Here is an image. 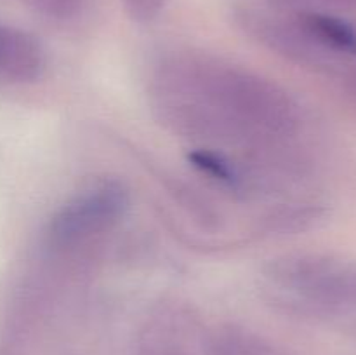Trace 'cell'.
Instances as JSON below:
<instances>
[{"label":"cell","instance_id":"obj_1","mask_svg":"<svg viewBox=\"0 0 356 355\" xmlns=\"http://www.w3.org/2000/svg\"><path fill=\"white\" fill-rule=\"evenodd\" d=\"M155 87L205 101L266 141H292L302 127L301 106L280 86L211 56L163 59Z\"/></svg>","mask_w":356,"mask_h":355},{"label":"cell","instance_id":"obj_2","mask_svg":"<svg viewBox=\"0 0 356 355\" xmlns=\"http://www.w3.org/2000/svg\"><path fill=\"white\" fill-rule=\"evenodd\" d=\"M129 209V194L117 181H103L66 202L51 219L47 244L56 253H76L111 232Z\"/></svg>","mask_w":356,"mask_h":355},{"label":"cell","instance_id":"obj_3","mask_svg":"<svg viewBox=\"0 0 356 355\" xmlns=\"http://www.w3.org/2000/svg\"><path fill=\"white\" fill-rule=\"evenodd\" d=\"M266 274L320 305L356 310V261L306 254L273 261Z\"/></svg>","mask_w":356,"mask_h":355},{"label":"cell","instance_id":"obj_4","mask_svg":"<svg viewBox=\"0 0 356 355\" xmlns=\"http://www.w3.org/2000/svg\"><path fill=\"white\" fill-rule=\"evenodd\" d=\"M45 68L40 42L26 31L0 28V73L16 82H33Z\"/></svg>","mask_w":356,"mask_h":355},{"label":"cell","instance_id":"obj_5","mask_svg":"<svg viewBox=\"0 0 356 355\" xmlns=\"http://www.w3.org/2000/svg\"><path fill=\"white\" fill-rule=\"evenodd\" d=\"M302 33L327 56L356 54V28L332 14L302 10L296 19Z\"/></svg>","mask_w":356,"mask_h":355},{"label":"cell","instance_id":"obj_6","mask_svg":"<svg viewBox=\"0 0 356 355\" xmlns=\"http://www.w3.org/2000/svg\"><path fill=\"white\" fill-rule=\"evenodd\" d=\"M188 160L202 174L218 181L222 187H228L232 190H242L245 187V174L222 153L214 152V150L198 148L188 155Z\"/></svg>","mask_w":356,"mask_h":355},{"label":"cell","instance_id":"obj_7","mask_svg":"<svg viewBox=\"0 0 356 355\" xmlns=\"http://www.w3.org/2000/svg\"><path fill=\"white\" fill-rule=\"evenodd\" d=\"M38 13L54 19H70L86 7L87 0H26Z\"/></svg>","mask_w":356,"mask_h":355},{"label":"cell","instance_id":"obj_8","mask_svg":"<svg viewBox=\"0 0 356 355\" xmlns=\"http://www.w3.org/2000/svg\"><path fill=\"white\" fill-rule=\"evenodd\" d=\"M122 2L132 19L139 23H148L162 13L167 0H122Z\"/></svg>","mask_w":356,"mask_h":355},{"label":"cell","instance_id":"obj_9","mask_svg":"<svg viewBox=\"0 0 356 355\" xmlns=\"http://www.w3.org/2000/svg\"><path fill=\"white\" fill-rule=\"evenodd\" d=\"M325 2L334 3V6H343V7H356V0H325Z\"/></svg>","mask_w":356,"mask_h":355}]
</instances>
